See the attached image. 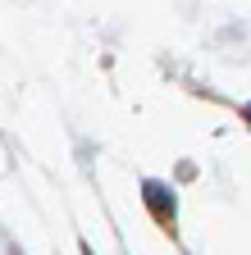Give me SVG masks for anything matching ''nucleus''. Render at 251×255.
Wrapping results in <instances>:
<instances>
[{
	"label": "nucleus",
	"instance_id": "f257e3e1",
	"mask_svg": "<svg viewBox=\"0 0 251 255\" xmlns=\"http://www.w3.org/2000/svg\"><path fill=\"white\" fill-rule=\"evenodd\" d=\"M142 191H146V205H151L155 223H165V228H174V191H169L165 182H146Z\"/></svg>",
	"mask_w": 251,
	"mask_h": 255
},
{
	"label": "nucleus",
	"instance_id": "f03ea898",
	"mask_svg": "<svg viewBox=\"0 0 251 255\" xmlns=\"http://www.w3.org/2000/svg\"><path fill=\"white\" fill-rule=\"evenodd\" d=\"M247 119H251V105H247Z\"/></svg>",
	"mask_w": 251,
	"mask_h": 255
}]
</instances>
